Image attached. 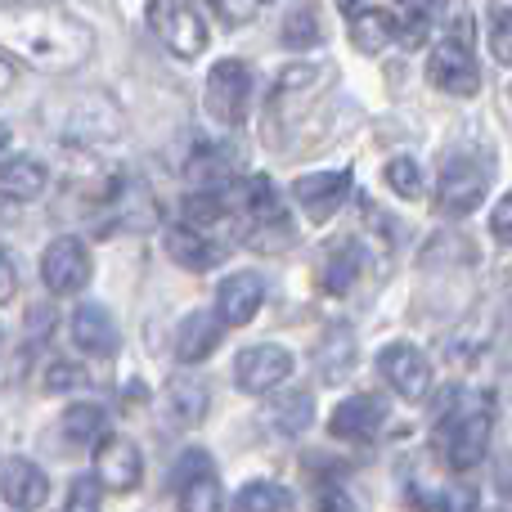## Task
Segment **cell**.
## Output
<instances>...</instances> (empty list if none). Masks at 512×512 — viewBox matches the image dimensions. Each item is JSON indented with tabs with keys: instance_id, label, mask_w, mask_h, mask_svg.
<instances>
[{
	"instance_id": "1",
	"label": "cell",
	"mask_w": 512,
	"mask_h": 512,
	"mask_svg": "<svg viewBox=\"0 0 512 512\" xmlns=\"http://www.w3.org/2000/svg\"><path fill=\"white\" fill-rule=\"evenodd\" d=\"M0 45L41 72H72L90 59V27L59 5L0 9Z\"/></svg>"
},
{
	"instance_id": "2",
	"label": "cell",
	"mask_w": 512,
	"mask_h": 512,
	"mask_svg": "<svg viewBox=\"0 0 512 512\" xmlns=\"http://www.w3.org/2000/svg\"><path fill=\"white\" fill-rule=\"evenodd\" d=\"M436 445L445 450V463L454 472H472L490 450V409L486 405H463L436 432Z\"/></svg>"
},
{
	"instance_id": "3",
	"label": "cell",
	"mask_w": 512,
	"mask_h": 512,
	"mask_svg": "<svg viewBox=\"0 0 512 512\" xmlns=\"http://www.w3.org/2000/svg\"><path fill=\"white\" fill-rule=\"evenodd\" d=\"M149 27L176 59H198L207 50V23L189 0H149Z\"/></svg>"
},
{
	"instance_id": "4",
	"label": "cell",
	"mask_w": 512,
	"mask_h": 512,
	"mask_svg": "<svg viewBox=\"0 0 512 512\" xmlns=\"http://www.w3.org/2000/svg\"><path fill=\"white\" fill-rule=\"evenodd\" d=\"M171 486H176L180 512H225L221 477H216V463L207 450H185V459L171 472Z\"/></svg>"
},
{
	"instance_id": "5",
	"label": "cell",
	"mask_w": 512,
	"mask_h": 512,
	"mask_svg": "<svg viewBox=\"0 0 512 512\" xmlns=\"http://www.w3.org/2000/svg\"><path fill=\"white\" fill-rule=\"evenodd\" d=\"M248 99H252V72L243 59H221L207 72L203 104L221 126H239L243 113H248Z\"/></svg>"
},
{
	"instance_id": "6",
	"label": "cell",
	"mask_w": 512,
	"mask_h": 512,
	"mask_svg": "<svg viewBox=\"0 0 512 512\" xmlns=\"http://www.w3.org/2000/svg\"><path fill=\"white\" fill-rule=\"evenodd\" d=\"M288 378H292V351L279 342L243 346L239 360H234V382H239V391H248V396H270V391H279Z\"/></svg>"
},
{
	"instance_id": "7",
	"label": "cell",
	"mask_w": 512,
	"mask_h": 512,
	"mask_svg": "<svg viewBox=\"0 0 512 512\" xmlns=\"http://www.w3.org/2000/svg\"><path fill=\"white\" fill-rule=\"evenodd\" d=\"M378 373L400 400H409V405L427 400V391H432V360L409 342H391L387 351L378 355Z\"/></svg>"
},
{
	"instance_id": "8",
	"label": "cell",
	"mask_w": 512,
	"mask_h": 512,
	"mask_svg": "<svg viewBox=\"0 0 512 512\" xmlns=\"http://www.w3.org/2000/svg\"><path fill=\"white\" fill-rule=\"evenodd\" d=\"M427 81H432L436 90H445V95H477L481 68H477V59H472V45L445 36L432 50V59H427Z\"/></svg>"
},
{
	"instance_id": "9",
	"label": "cell",
	"mask_w": 512,
	"mask_h": 512,
	"mask_svg": "<svg viewBox=\"0 0 512 512\" xmlns=\"http://www.w3.org/2000/svg\"><path fill=\"white\" fill-rule=\"evenodd\" d=\"M41 283L50 297H72L90 283V248L81 239H54L41 252Z\"/></svg>"
},
{
	"instance_id": "10",
	"label": "cell",
	"mask_w": 512,
	"mask_h": 512,
	"mask_svg": "<svg viewBox=\"0 0 512 512\" xmlns=\"http://www.w3.org/2000/svg\"><path fill=\"white\" fill-rule=\"evenodd\" d=\"M486 198V167L472 158H450L441 167V185H436V207L445 216H468Z\"/></svg>"
},
{
	"instance_id": "11",
	"label": "cell",
	"mask_w": 512,
	"mask_h": 512,
	"mask_svg": "<svg viewBox=\"0 0 512 512\" xmlns=\"http://www.w3.org/2000/svg\"><path fill=\"white\" fill-rule=\"evenodd\" d=\"M95 481L117 495H131L135 486L144 481V459H140V445L131 436H104L95 450Z\"/></svg>"
},
{
	"instance_id": "12",
	"label": "cell",
	"mask_w": 512,
	"mask_h": 512,
	"mask_svg": "<svg viewBox=\"0 0 512 512\" xmlns=\"http://www.w3.org/2000/svg\"><path fill=\"white\" fill-rule=\"evenodd\" d=\"M261 306H265V279L256 270L225 274L221 288H216V319L225 328H248Z\"/></svg>"
},
{
	"instance_id": "13",
	"label": "cell",
	"mask_w": 512,
	"mask_h": 512,
	"mask_svg": "<svg viewBox=\"0 0 512 512\" xmlns=\"http://www.w3.org/2000/svg\"><path fill=\"white\" fill-rule=\"evenodd\" d=\"M346 194H351V171H310V176H301L297 185H292L297 207L306 212V221H315V225L337 216Z\"/></svg>"
},
{
	"instance_id": "14",
	"label": "cell",
	"mask_w": 512,
	"mask_h": 512,
	"mask_svg": "<svg viewBox=\"0 0 512 512\" xmlns=\"http://www.w3.org/2000/svg\"><path fill=\"white\" fill-rule=\"evenodd\" d=\"M382 427H387V400L382 396H351L328 414V432H333L337 441L364 445V441H373Z\"/></svg>"
},
{
	"instance_id": "15",
	"label": "cell",
	"mask_w": 512,
	"mask_h": 512,
	"mask_svg": "<svg viewBox=\"0 0 512 512\" xmlns=\"http://www.w3.org/2000/svg\"><path fill=\"white\" fill-rule=\"evenodd\" d=\"M0 499L14 512H36L50 499V477L32 459H5L0 463Z\"/></svg>"
},
{
	"instance_id": "16",
	"label": "cell",
	"mask_w": 512,
	"mask_h": 512,
	"mask_svg": "<svg viewBox=\"0 0 512 512\" xmlns=\"http://www.w3.org/2000/svg\"><path fill=\"white\" fill-rule=\"evenodd\" d=\"M225 337V324L216 319V310H189L176 328V360L180 364H203L216 355Z\"/></svg>"
},
{
	"instance_id": "17",
	"label": "cell",
	"mask_w": 512,
	"mask_h": 512,
	"mask_svg": "<svg viewBox=\"0 0 512 512\" xmlns=\"http://www.w3.org/2000/svg\"><path fill=\"white\" fill-rule=\"evenodd\" d=\"M162 243H167V256L180 265V270L203 274V270H212V265L221 261V248H216L203 230H194V225H171Z\"/></svg>"
},
{
	"instance_id": "18",
	"label": "cell",
	"mask_w": 512,
	"mask_h": 512,
	"mask_svg": "<svg viewBox=\"0 0 512 512\" xmlns=\"http://www.w3.org/2000/svg\"><path fill=\"white\" fill-rule=\"evenodd\" d=\"M351 18V41L355 50L364 54H382L387 45H396V32H400V18L391 9H378V5H360Z\"/></svg>"
},
{
	"instance_id": "19",
	"label": "cell",
	"mask_w": 512,
	"mask_h": 512,
	"mask_svg": "<svg viewBox=\"0 0 512 512\" xmlns=\"http://www.w3.org/2000/svg\"><path fill=\"white\" fill-rule=\"evenodd\" d=\"M72 342L81 346L86 355H113L117 351V324L113 315H108L104 306H77V315H72Z\"/></svg>"
},
{
	"instance_id": "20",
	"label": "cell",
	"mask_w": 512,
	"mask_h": 512,
	"mask_svg": "<svg viewBox=\"0 0 512 512\" xmlns=\"http://www.w3.org/2000/svg\"><path fill=\"white\" fill-rule=\"evenodd\" d=\"M45 185H50V176H45V167L36 158H5L0 162V198H14V203H32V198L45 194Z\"/></svg>"
},
{
	"instance_id": "21",
	"label": "cell",
	"mask_w": 512,
	"mask_h": 512,
	"mask_svg": "<svg viewBox=\"0 0 512 512\" xmlns=\"http://www.w3.org/2000/svg\"><path fill=\"white\" fill-rule=\"evenodd\" d=\"M207 405H212V396H207V387L198 378H185V373H176V378L167 382V414L176 418L180 427H198V423H203Z\"/></svg>"
},
{
	"instance_id": "22",
	"label": "cell",
	"mask_w": 512,
	"mask_h": 512,
	"mask_svg": "<svg viewBox=\"0 0 512 512\" xmlns=\"http://www.w3.org/2000/svg\"><path fill=\"white\" fill-rule=\"evenodd\" d=\"M265 418H270L274 432L301 436V432L310 427V418H315V396H310V391H283L279 400H270Z\"/></svg>"
},
{
	"instance_id": "23",
	"label": "cell",
	"mask_w": 512,
	"mask_h": 512,
	"mask_svg": "<svg viewBox=\"0 0 512 512\" xmlns=\"http://www.w3.org/2000/svg\"><path fill=\"white\" fill-rule=\"evenodd\" d=\"M234 512H297V504L279 481H248L234 495Z\"/></svg>"
},
{
	"instance_id": "24",
	"label": "cell",
	"mask_w": 512,
	"mask_h": 512,
	"mask_svg": "<svg viewBox=\"0 0 512 512\" xmlns=\"http://www.w3.org/2000/svg\"><path fill=\"white\" fill-rule=\"evenodd\" d=\"M279 36H283V45H292V50H310V45H319V36H324V27H319V9L310 5V0L297 5V9H288Z\"/></svg>"
},
{
	"instance_id": "25",
	"label": "cell",
	"mask_w": 512,
	"mask_h": 512,
	"mask_svg": "<svg viewBox=\"0 0 512 512\" xmlns=\"http://www.w3.org/2000/svg\"><path fill=\"white\" fill-rule=\"evenodd\" d=\"M104 427H108L104 405H72L68 414H63V436H68L72 445L99 441V436H104Z\"/></svg>"
},
{
	"instance_id": "26",
	"label": "cell",
	"mask_w": 512,
	"mask_h": 512,
	"mask_svg": "<svg viewBox=\"0 0 512 512\" xmlns=\"http://www.w3.org/2000/svg\"><path fill=\"white\" fill-rule=\"evenodd\" d=\"M355 274H360V248L355 243H346V248H337L333 256H328V265H324V292H351V283H355Z\"/></svg>"
},
{
	"instance_id": "27",
	"label": "cell",
	"mask_w": 512,
	"mask_h": 512,
	"mask_svg": "<svg viewBox=\"0 0 512 512\" xmlns=\"http://www.w3.org/2000/svg\"><path fill=\"white\" fill-rule=\"evenodd\" d=\"M387 185H391V194H400V198H418L423 194V171H418L414 158H391L387 162Z\"/></svg>"
},
{
	"instance_id": "28",
	"label": "cell",
	"mask_w": 512,
	"mask_h": 512,
	"mask_svg": "<svg viewBox=\"0 0 512 512\" xmlns=\"http://www.w3.org/2000/svg\"><path fill=\"white\" fill-rule=\"evenodd\" d=\"M63 512H104V504H99V481L95 477H77V481H72Z\"/></svg>"
},
{
	"instance_id": "29",
	"label": "cell",
	"mask_w": 512,
	"mask_h": 512,
	"mask_svg": "<svg viewBox=\"0 0 512 512\" xmlns=\"http://www.w3.org/2000/svg\"><path fill=\"white\" fill-rule=\"evenodd\" d=\"M490 54H495L499 63H512V32H508V9L495 5L490 9Z\"/></svg>"
},
{
	"instance_id": "30",
	"label": "cell",
	"mask_w": 512,
	"mask_h": 512,
	"mask_svg": "<svg viewBox=\"0 0 512 512\" xmlns=\"http://www.w3.org/2000/svg\"><path fill=\"white\" fill-rule=\"evenodd\" d=\"M423 512H477V499H472V490L450 486V490H436L423 504Z\"/></svg>"
},
{
	"instance_id": "31",
	"label": "cell",
	"mask_w": 512,
	"mask_h": 512,
	"mask_svg": "<svg viewBox=\"0 0 512 512\" xmlns=\"http://www.w3.org/2000/svg\"><path fill=\"white\" fill-rule=\"evenodd\" d=\"M77 382H86V373H81L77 364H50V369H45V391H68V387H77Z\"/></svg>"
},
{
	"instance_id": "32",
	"label": "cell",
	"mask_w": 512,
	"mask_h": 512,
	"mask_svg": "<svg viewBox=\"0 0 512 512\" xmlns=\"http://www.w3.org/2000/svg\"><path fill=\"white\" fill-rule=\"evenodd\" d=\"M490 234H495V243L512 239V198H499L495 203V212H490Z\"/></svg>"
},
{
	"instance_id": "33",
	"label": "cell",
	"mask_w": 512,
	"mask_h": 512,
	"mask_svg": "<svg viewBox=\"0 0 512 512\" xmlns=\"http://www.w3.org/2000/svg\"><path fill=\"white\" fill-rule=\"evenodd\" d=\"M319 512H355V504L346 499V490L324 486V490H319Z\"/></svg>"
},
{
	"instance_id": "34",
	"label": "cell",
	"mask_w": 512,
	"mask_h": 512,
	"mask_svg": "<svg viewBox=\"0 0 512 512\" xmlns=\"http://www.w3.org/2000/svg\"><path fill=\"white\" fill-rule=\"evenodd\" d=\"M14 292H18V270H14V261L0 252V306L14 301Z\"/></svg>"
},
{
	"instance_id": "35",
	"label": "cell",
	"mask_w": 512,
	"mask_h": 512,
	"mask_svg": "<svg viewBox=\"0 0 512 512\" xmlns=\"http://www.w3.org/2000/svg\"><path fill=\"white\" fill-rule=\"evenodd\" d=\"M252 5H256V0H221L225 18H234V23H243V18L252 14Z\"/></svg>"
},
{
	"instance_id": "36",
	"label": "cell",
	"mask_w": 512,
	"mask_h": 512,
	"mask_svg": "<svg viewBox=\"0 0 512 512\" xmlns=\"http://www.w3.org/2000/svg\"><path fill=\"white\" fill-rule=\"evenodd\" d=\"M400 5H405V9H414V14H432V9L441 5V0H400Z\"/></svg>"
},
{
	"instance_id": "37",
	"label": "cell",
	"mask_w": 512,
	"mask_h": 512,
	"mask_svg": "<svg viewBox=\"0 0 512 512\" xmlns=\"http://www.w3.org/2000/svg\"><path fill=\"white\" fill-rule=\"evenodd\" d=\"M9 86H14V68L0 59V90H9Z\"/></svg>"
},
{
	"instance_id": "38",
	"label": "cell",
	"mask_w": 512,
	"mask_h": 512,
	"mask_svg": "<svg viewBox=\"0 0 512 512\" xmlns=\"http://www.w3.org/2000/svg\"><path fill=\"white\" fill-rule=\"evenodd\" d=\"M337 5H342L346 14H355V9H360V5H369V0H337Z\"/></svg>"
},
{
	"instance_id": "39",
	"label": "cell",
	"mask_w": 512,
	"mask_h": 512,
	"mask_svg": "<svg viewBox=\"0 0 512 512\" xmlns=\"http://www.w3.org/2000/svg\"><path fill=\"white\" fill-rule=\"evenodd\" d=\"M5 144H9V131H5V126H0V153H5Z\"/></svg>"
},
{
	"instance_id": "40",
	"label": "cell",
	"mask_w": 512,
	"mask_h": 512,
	"mask_svg": "<svg viewBox=\"0 0 512 512\" xmlns=\"http://www.w3.org/2000/svg\"><path fill=\"white\" fill-rule=\"evenodd\" d=\"M261 5H270V0H261Z\"/></svg>"
}]
</instances>
